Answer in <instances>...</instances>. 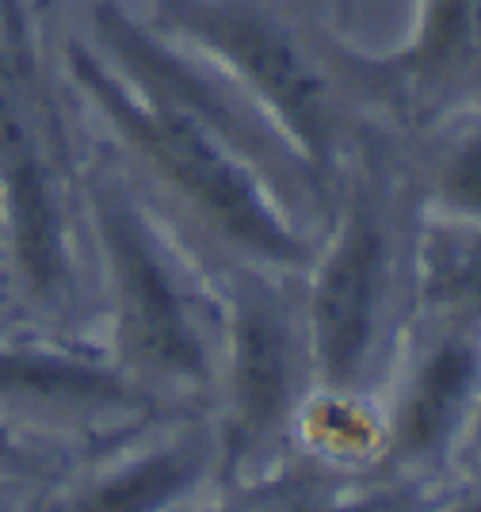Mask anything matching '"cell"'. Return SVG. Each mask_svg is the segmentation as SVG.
I'll list each match as a JSON object with an SVG mask.
<instances>
[{"instance_id":"9","label":"cell","mask_w":481,"mask_h":512,"mask_svg":"<svg viewBox=\"0 0 481 512\" xmlns=\"http://www.w3.org/2000/svg\"><path fill=\"white\" fill-rule=\"evenodd\" d=\"M424 268L436 299L481 314V230H432Z\"/></svg>"},{"instance_id":"10","label":"cell","mask_w":481,"mask_h":512,"mask_svg":"<svg viewBox=\"0 0 481 512\" xmlns=\"http://www.w3.org/2000/svg\"><path fill=\"white\" fill-rule=\"evenodd\" d=\"M191 459L188 455H161L149 459L138 470H130L123 478L107 482L104 490H96L84 501L81 512H153L165 505L172 493L180 490L191 478Z\"/></svg>"},{"instance_id":"8","label":"cell","mask_w":481,"mask_h":512,"mask_svg":"<svg viewBox=\"0 0 481 512\" xmlns=\"http://www.w3.org/2000/svg\"><path fill=\"white\" fill-rule=\"evenodd\" d=\"M474 379V352H466L462 344H447L436 352L428 367L420 371V383L405 406L401 417V448L405 451H428L443 440V432L451 428L459 413L462 398Z\"/></svg>"},{"instance_id":"12","label":"cell","mask_w":481,"mask_h":512,"mask_svg":"<svg viewBox=\"0 0 481 512\" xmlns=\"http://www.w3.org/2000/svg\"><path fill=\"white\" fill-rule=\"evenodd\" d=\"M4 451H8V444H4V436H0V455H4Z\"/></svg>"},{"instance_id":"3","label":"cell","mask_w":481,"mask_h":512,"mask_svg":"<svg viewBox=\"0 0 481 512\" xmlns=\"http://www.w3.org/2000/svg\"><path fill=\"white\" fill-rule=\"evenodd\" d=\"M81 35L130 85L157 96L226 142L268 188H321L325 180L298 153L283 127L226 69L172 39L126 0H88Z\"/></svg>"},{"instance_id":"4","label":"cell","mask_w":481,"mask_h":512,"mask_svg":"<svg viewBox=\"0 0 481 512\" xmlns=\"http://www.w3.org/2000/svg\"><path fill=\"white\" fill-rule=\"evenodd\" d=\"M340 62L363 107L432 123L481 96V0H417L409 35L390 54L340 46Z\"/></svg>"},{"instance_id":"5","label":"cell","mask_w":481,"mask_h":512,"mask_svg":"<svg viewBox=\"0 0 481 512\" xmlns=\"http://www.w3.org/2000/svg\"><path fill=\"white\" fill-rule=\"evenodd\" d=\"M96 214H100V230H104L107 253L115 264L119 291H123L130 337L149 360L168 371H199V344L191 341L184 306L176 299V287L157 256L146 218L134 211V203L119 188L100 192Z\"/></svg>"},{"instance_id":"13","label":"cell","mask_w":481,"mask_h":512,"mask_svg":"<svg viewBox=\"0 0 481 512\" xmlns=\"http://www.w3.org/2000/svg\"><path fill=\"white\" fill-rule=\"evenodd\" d=\"M466 512H481V505H478V509H466Z\"/></svg>"},{"instance_id":"2","label":"cell","mask_w":481,"mask_h":512,"mask_svg":"<svg viewBox=\"0 0 481 512\" xmlns=\"http://www.w3.org/2000/svg\"><path fill=\"white\" fill-rule=\"evenodd\" d=\"M58 69L65 88L107 119V127L218 234L279 264H298L306 256L298 234L275 214L268 184L184 111L130 85L81 31H65L58 39Z\"/></svg>"},{"instance_id":"11","label":"cell","mask_w":481,"mask_h":512,"mask_svg":"<svg viewBox=\"0 0 481 512\" xmlns=\"http://www.w3.org/2000/svg\"><path fill=\"white\" fill-rule=\"evenodd\" d=\"M0 390H27L50 398H115L119 386L88 367L42 360V356H0Z\"/></svg>"},{"instance_id":"7","label":"cell","mask_w":481,"mask_h":512,"mask_svg":"<svg viewBox=\"0 0 481 512\" xmlns=\"http://www.w3.org/2000/svg\"><path fill=\"white\" fill-rule=\"evenodd\" d=\"M237 390H241V425L249 436H264L279 425L287 409V337L272 310L260 302L241 310L237 329Z\"/></svg>"},{"instance_id":"1","label":"cell","mask_w":481,"mask_h":512,"mask_svg":"<svg viewBox=\"0 0 481 512\" xmlns=\"http://www.w3.org/2000/svg\"><path fill=\"white\" fill-rule=\"evenodd\" d=\"M146 20L226 69L325 180L363 111L310 0H146Z\"/></svg>"},{"instance_id":"6","label":"cell","mask_w":481,"mask_h":512,"mask_svg":"<svg viewBox=\"0 0 481 512\" xmlns=\"http://www.w3.org/2000/svg\"><path fill=\"white\" fill-rule=\"evenodd\" d=\"M382 268H386V226L371 192L359 188L317 291L321 360L333 383H348L367 356Z\"/></svg>"}]
</instances>
